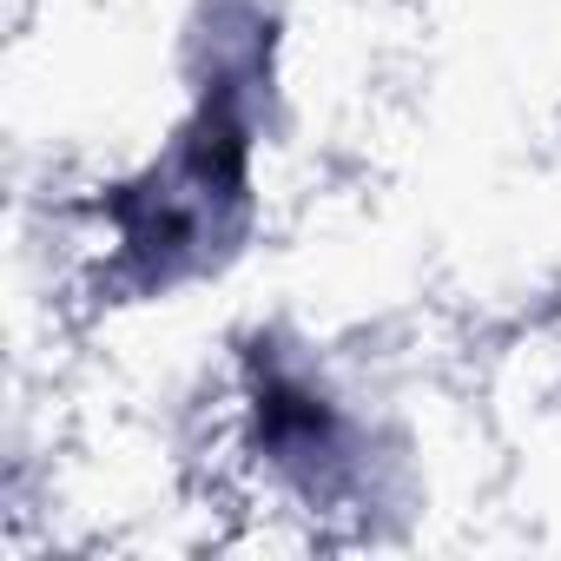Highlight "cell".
I'll return each instance as SVG.
<instances>
[{"mask_svg": "<svg viewBox=\"0 0 561 561\" xmlns=\"http://www.w3.org/2000/svg\"><path fill=\"white\" fill-rule=\"evenodd\" d=\"M244 80L225 73L198 119L179 133V146L113 198V218H119V244L126 257L146 271V277H179V271H198L238 225L244 211V159H251V119L238 106Z\"/></svg>", "mask_w": 561, "mask_h": 561, "instance_id": "1", "label": "cell"}]
</instances>
